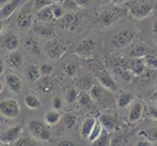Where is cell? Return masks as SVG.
I'll return each mask as SVG.
<instances>
[{
    "label": "cell",
    "instance_id": "cell-20",
    "mask_svg": "<svg viewBox=\"0 0 157 146\" xmlns=\"http://www.w3.org/2000/svg\"><path fill=\"white\" fill-rule=\"evenodd\" d=\"M25 48L29 54H31V55H33V56H38L41 51V48H40L38 41L34 38H32V37H29V38L25 40Z\"/></svg>",
    "mask_w": 157,
    "mask_h": 146
},
{
    "label": "cell",
    "instance_id": "cell-6",
    "mask_svg": "<svg viewBox=\"0 0 157 146\" xmlns=\"http://www.w3.org/2000/svg\"><path fill=\"white\" fill-rule=\"evenodd\" d=\"M67 50L66 44L58 38H53L45 44V52L51 59H58L61 58Z\"/></svg>",
    "mask_w": 157,
    "mask_h": 146
},
{
    "label": "cell",
    "instance_id": "cell-61",
    "mask_svg": "<svg viewBox=\"0 0 157 146\" xmlns=\"http://www.w3.org/2000/svg\"><path fill=\"white\" fill-rule=\"evenodd\" d=\"M1 129H2V127H1V126H0V131H1Z\"/></svg>",
    "mask_w": 157,
    "mask_h": 146
},
{
    "label": "cell",
    "instance_id": "cell-4",
    "mask_svg": "<svg viewBox=\"0 0 157 146\" xmlns=\"http://www.w3.org/2000/svg\"><path fill=\"white\" fill-rule=\"evenodd\" d=\"M29 129L31 134L35 138L39 140H44V141L50 139L51 137L50 129L47 124H44L42 121L37 120V119L30 120L29 123Z\"/></svg>",
    "mask_w": 157,
    "mask_h": 146
},
{
    "label": "cell",
    "instance_id": "cell-36",
    "mask_svg": "<svg viewBox=\"0 0 157 146\" xmlns=\"http://www.w3.org/2000/svg\"><path fill=\"white\" fill-rule=\"evenodd\" d=\"M15 146H39V144L34 139L29 138L28 137H20V139L16 142Z\"/></svg>",
    "mask_w": 157,
    "mask_h": 146
},
{
    "label": "cell",
    "instance_id": "cell-42",
    "mask_svg": "<svg viewBox=\"0 0 157 146\" xmlns=\"http://www.w3.org/2000/svg\"><path fill=\"white\" fill-rule=\"evenodd\" d=\"M39 69L41 75H44V76H50L54 71V67L49 63H43Z\"/></svg>",
    "mask_w": 157,
    "mask_h": 146
},
{
    "label": "cell",
    "instance_id": "cell-51",
    "mask_svg": "<svg viewBox=\"0 0 157 146\" xmlns=\"http://www.w3.org/2000/svg\"><path fill=\"white\" fill-rule=\"evenodd\" d=\"M129 0H111V4L112 5H119L121 3H126Z\"/></svg>",
    "mask_w": 157,
    "mask_h": 146
},
{
    "label": "cell",
    "instance_id": "cell-8",
    "mask_svg": "<svg viewBox=\"0 0 157 146\" xmlns=\"http://www.w3.org/2000/svg\"><path fill=\"white\" fill-rule=\"evenodd\" d=\"M17 25L20 30L28 31L32 26V11L29 7H24L20 10L17 17Z\"/></svg>",
    "mask_w": 157,
    "mask_h": 146
},
{
    "label": "cell",
    "instance_id": "cell-30",
    "mask_svg": "<svg viewBox=\"0 0 157 146\" xmlns=\"http://www.w3.org/2000/svg\"><path fill=\"white\" fill-rule=\"evenodd\" d=\"M59 119L61 115L57 110H50L45 114V123L47 125H55L59 121Z\"/></svg>",
    "mask_w": 157,
    "mask_h": 146
},
{
    "label": "cell",
    "instance_id": "cell-11",
    "mask_svg": "<svg viewBox=\"0 0 157 146\" xmlns=\"http://www.w3.org/2000/svg\"><path fill=\"white\" fill-rule=\"evenodd\" d=\"M23 0H11L0 10V20H7L23 6Z\"/></svg>",
    "mask_w": 157,
    "mask_h": 146
},
{
    "label": "cell",
    "instance_id": "cell-25",
    "mask_svg": "<svg viewBox=\"0 0 157 146\" xmlns=\"http://www.w3.org/2000/svg\"><path fill=\"white\" fill-rule=\"evenodd\" d=\"M36 18L38 21H43V23H47V21H51L54 19L53 11H52V5L49 7L43 8L36 12Z\"/></svg>",
    "mask_w": 157,
    "mask_h": 146
},
{
    "label": "cell",
    "instance_id": "cell-24",
    "mask_svg": "<svg viewBox=\"0 0 157 146\" xmlns=\"http://www.w3.org/2000/svg\"><path fill=\"white\" fill-rule=\"evenodd\" d=\"M78 102L81 106L87 108V109H94L95 108V101L91 97V95L86 93V92H82V93L79 94Z\"/></svg>",
    "mask_w": 157,
    "mask_h": 146
},
{
    "label": "cell",
    "instance_id": "cell-46",
    "mask_svg": "<svg viewBox=\"0 0 157 146\" xmlns=\"http://www.w3.org/2000/svg\"><path fill=\"white\" fill-rule=\"evenodd\" d=\"M63 106V101L62 99H59V97H55V99H53V107L55 110H59L61 109Z\"/></svg>",
    "mask_w": 157,
    "mask_h": 146
},
{
    "label": "cell",
    "instance_id": "cell-9",
    "mask_svg": "<svg viewBox=\"0 0 157 146\" xmlns=\"http://www.w3.org/2000/svg\"><path fill=\"white\" fill-rule=\"evenodd\" d=\"M21 132H23V127L21 125H15L10 127L7 131H5L0 136V142L3 144L16 143L20 139Z\"/></svg>",
    "mask_w": 157,
    "mask_h": 146
},
{
    "label": "cell",
    "instance_id": "cell-27",
    "mask_svg": "<svg viewBox=\"0 0 157 146\" xmlns=\"http://www.w3.org/2000/svg\"><path fill=\"white\" fill-rule=\"evenodd\" d=\"M25 76L31 82H36L40 79L41 76L40 69L35 66H29L25 69Z\"/></svg>",
    "mask_w": 157,
    "mask_h": 146
},
{
    "label": "cell",
    "instance_id": "cell-39",
    "mask_svg": "<svg viewBox=\"0 0 157 146\" xmlns=\"http://www.w3.org/2000/svg\"><path fill=\"white\" fill-rule=\"evenodd\" d=\"M77 69H78V63L76 62H71L64 66V71H66V73L68 76H74L77 72Z\"/></svg>",
    "mask_w": 157,
    "mask_h": 146
},
{
    "label": "cell",
    "instance_id": "cell-23",
    "mask_svg": "<svg viewBox=\"0 0 157 146\" xmlns=\"http://www.w3.org/2000/svg\"><path fill=\"white\" fill-rule=\"evenodd\" d=\"M134 99V94L130 91H124L119 95L117 99V105L120 108L127 107Z\"/></svg>",
    "mask_w": 157,
    "mask_h": 146
},
{
    "label": "cell",
    "instance_id": "cell-5",
    "mask_svg": "<svg viewBox=\"0 0 157 146\" xmlns=\"http://www.w3.org/2000/svg\"><path fill=\"white\" fill-rule=\"evenodd\" d=\"M135 35H136V32L133 30V28H124L113 35L110 42L114 47L122 49L131 44L135 38Z\"/></svg>",
    "mask_w": 157,
    "mask_h": 146
},
{
    "label": "cell",
    "instance_id": "cell-59",
    "mask_svg": "<svg viewBox=\"0 0 157 146\" xmlns=\"http://www.w3.org/2000/svg\"><path fill=\"white\" fill-rule=\"evenodd\" d=\"M29 1V0H23V4H25V3H28Z\"/></svg>",
    "mask_w": 157,
    "mask_h": 146
},
{
    "label": "cell",
    "instance_id": "cell-2",
    "mask_svg": "<svg viewBox=\"0 0 157 146\" xmlns=\"http://www.w3.org/2000/svg\"><path fill=\"white\" fill-rule=\"evenodd\" d=\"M128 12L134 18L143 20L152 13L154 5L148 0H129L125 3Z\"/></svg>",
    "mask_w": 157,
    "mask_h": 146
},
{
    "label": "cell",
    "instance_id": "cell-32",
    "mask_svg": "<svg viewBox=\"0 0 157 146\" xmlns=\"http://www.w3.org/2000/svg\"><path fill=\"white\" fill-rule=\"evenodd\" d=\"M102 128H104V127L101 126V122L99 120H97L95 126H94V128H93V129H92V132H91L90 136H89V138H88L90 143L93 142L94 140H96L102 133Z\"/></svg>",
    "mask_w": 157,
    "mask_h": 146
},
{
    "label": "cell",
    "instance_id": "cell-44",
    "mask_svg": "<svg viewBox=\"0 0 157 146\" xmlns=\"http://www.w3.org/2000/svg\"><path fill=\"white\" fill-rule=\"evenodd\" d=\"M63 7L68 10H75L78 8L77 4L74 2V0H64L63 3Z\"/></svg>",
    "mask_w": 157,
    "mask_h": 146
},
{
    "label": "cell",
    "instance_id": "cell-19",
    "mask_svg": "<svg viewBox=\"0 0 157 146\" xmlns=\"http://www.w3.org/2000/svg\"><path fill=\"white\" fill-rule=\"evenodd\" d=\"M33 31L40 37H54L56 34L55 30L51 25L43 24H35L33 25Z\"/></svg>",
    "mask_w": 157,
    "mask_h": 146
},
{
    "label": "cell",
    "instance_id": "cell-13",
    "mask_svg": "<svg viewBox=\"0 0 157 146\" xmlns=\"http://www.w3.org/2000/svg\"><path fill=\"white\" fill-rule=\"evenodd\" d=\"M128 69L136 76H142L144 72V62L143 58H133L128 62Z\"/></svg>",
    "mask_w": 157,
    "mask_h": 146
},
{
    "label": "cell",
    "instance_id": "cell-14",
    "mask_svg": "<svg viewBox=\"0 0 157 146\" xmlns=\"http://www.w3.org/2000/svg\"><path fill=\"white\" fill-rule=\"evenodd\" d=\"M89 95H91V97L93 99L94 101L98 102V103H101L105 104L106 99L105 96H107V94L105 92V89L101 85H94L93 88H92L89 91Z\"/></svg>",
    "mask_w": 157,
    "mask_h": 146
},
{
    "label": "cell",
    "instance_id": "cell-52",
    "mask_svg": "<svg viewBox=\"0 0 157 146\" xmlns=\"http://www.w3.org/2000/svg\"><path fill=\"white\" fill-rule=\"evenodd\" d=\"M5 20H0V34L2 33V31L4 30V28H5Z\"/></svg>",
    "mask_w": 157,
    "mask_h": 146
},
{
    "label": "cell",
    "instance_id": "cell-43",
    "mask_svg": "<svg viewBox=\"0 0 157 146\" xmlns=\"http://www.w3.org/2000/svg\"><path fill=\"white\" fill-rule=\"evenodd\" d=\"M140 134H144V136L148 138L153 140V141H156L157 140V129H148L147 132H142L140 133Z\"/></svg>",
    "mask_w": 157,
    "mask_h": 146
},
{
    "label": "cell",
    "instance_id": "cell-58",
    "mask_svg": "<svg viewBox=\"0 0 157 146\" xmlns=\"http://www.w3.org/2000/svg\"><path fill=\"white\" fill-rule=\"evenodd\" d=\"M151 146H157V140H156V141H153L152 145H151Z\"/></svg>",
    "mask_w": 157,
    "mask_h": 146
},
{
    "label": "cell",
    "instance_id": "cell-21",
    "mask_svg": "<svg viewBox=\"0 0 157 146\" xmlns=\"http://www.w3.org/2000/svg\"><path fill=\"white\" fill-rule=\"evenodd\" d=\"M99 121L101 122V126L108 131H114L117 128L116 120L108 114H101L99 118Z\"/></svg>",
    "mask_w": 157,
    "mask_h": 146
},
{
    "label": "cell",
    "instance_id": "cell-54",
    "mask_svg": "<svg viewBox=\"0 0 157 146\" xmlns=\"http://www.w3.org/2000/svg\"><path fill=\"white\" fill-rule=\"evenodd\" d=\"M11 1V0H0V5H1V6L3 7L4 5H6L7 3H9Z\"/></svg>",
    "mask_w": 157,
    "mask_h": 146
},
{
    "label": "cell",
    "instance_id": "cell-56",
    "mask_svg": "<svg viewBox=\"0 0 157 146\" xmlns=\"http://www.w3.org/2000/svg\"><path fill=\"white\" fill-rule=\"evenodd\" d=\"M152 96L154 97L155 99H157V87L155 88V90L153 91V93H152Z\"/></svg>",
    "mask_w": 157,
    "mask_h": 146
},
{
    "label": "cell",
    "instance_id": "cell-41",
    "mask_svg": "<svg viewBox=\"0 0 157 146\" xmlns=\"http://www.w3.org/2000/svg\"><path fill=\"white\" fill-rule=\"evenodd\" d=\"M53 87V84L49 79H43L41 81V84L39 85V89L42 91V93H48Z\"/></svg>",
    "mask_w": 157,
    "mask_h": 146
},
{
    "label": "cell",
    "instance_id": "cell-3",
    "mask_svg": "<svg viewBox=\"0 0 157 146\" xmlns=\"http://www.w3.org/2000/svg\"><path fill=\"white\" fill-rule=\"evenodd\" d=\"M21 106L17 99H5L0 101V114L6 119L17 118L20 115Z\"/></svg>",
    "mask_w": 157,
    "mask_h": 146
},
{
    "label": "cell",
    "instance_id": "cell-31",
    "mask_svg": "<svg viewBox=\"0 0 157 146\" xmlns=\"http://www.w3.org/2000/svg\"><path fill=\"white\" fill-rule=\"evenodd\" d=\"M110 145V138L106 133H102L101 136L90 143V146H109Z\"/></svg>",
    "mask_w": 157,
    "mask_h": 146
},
{
    "label": "cell",
    "instance_id": "cell-34",
    "mask_svg": "<svg viewBox=\"0 0 157 146\" xmlns=\"http://www.w3.org/2000/svg\"><path fill=\"white\" fill-rule=\"evenodd\" d=\"M63 122H64V126L67 127V129H71L76 126L77 117L74 114H72V113H66L63 116Z\"/></svg>",
    "mask_w": 157,
    "mask_h": 146
},
{
    "label": "cell",
    "instance_id": "cell-50",
    "mask_svg": "<svg viewBox=\"0 0 157 146\" xmlns=\"http://www.w3.org/2000/svg\"><path fill=\"white\" fill-rule=\"evenodd\" d=\"M4 71H5V64L1 59V58H0V75H2Z\"/></svg>",
    "mask_w": 157,
    "mask_h": 146
},
{
    "label": "cell",
    "instance_id": "cell-45",
    "mask_svg": "<svg viewBox=\"0 0 157 146\" xmlns=\"http://www.w3.org/2000/svg\"><path fill=\"white\" fill-rule=\"evenodd\" d=\"M147 114L150 118H152L153 120L157 121V107L155 106H148L147 108Z\"/></svg>",
    "mask_w": 157,
    "mask_h": 146
},
{
    "label": "cell",
    "instance_id": "cell-15",
    "mask_svg": "<svg viewBox=\"0 0 157 146\" xmlns=\"http://www.w3.org/2000/svg\"><path fill=\"white\" fill-rule=\"evenodd\" d=\"M99 82L100 85L102 86L105 89L110 91V92H116L118 87H117V84L115 83V81L112 79V77L109 76V74L106 73V72H101L98 76Z\"/></svg>",
    "mask_w": 157,
    "mask_h": 146
},
{
    "label": "cell",
    "instance_id": "cell-49",
    "mask_svg": "<svg viewBox=\"0 0 157 146\" xmlns=\"http://www.w3.org/2000/svg\"><path fill=\"white\" fill-rule=\"evenodd\" d=\"M57 146H76V144L73 143L72 141H68V140H63Z\"/></svg>",
    "mask_w": 157,
    "mask_h": 146
},
{
    "label": "cell",
    "instance_id": "cell-17",
    "mask_svg": "<svg viewBox=\"0 0 157 146\" xmlns=\"http://www.w3.org/2000/svg\"><path fill=\"white\" fill-rule=\"evenodd\" d=\"M20 46V38L17 34L9 33L4 37L3 39V47L8 52H15Z\"/></svg>",
    "mask_w": 157,
    "mask_h": 146
},
{
    "label": "cell",
    "instance_id": "cell-18",
    "mask_svg": "<svg viewBox=\"0 0 157 146\" xmlns=\"http://www.w3.org/2000/svg\"><path fill=\"white\" fill-rule=\"evenodd\" d=\"M97 122V119L94 117H87L83 121L82 125H81V129H80V136L83 138L87 139L89 138V136L93 129L95 124Z\"/></svg>",
    "mask_w": 157,
    "mask_h": 146
},
{
    "label": "cell",
    "instance_id": "cell-55",
    "mask_svg": "<svg viewBox=\"0 0 157 146\" xmlns=\"http://www.w3.org/2000/svg\"><path fill=\"white\" fill-rule=\"evenodd\" d=\"M52 1H53V3H56V4H63V1H64V0H52Z\"/></svg>",
    "mask_w": 157,
    "mask_h": 146
},
{
    "label": "cell",
    "instance_id": "cell-40",
    "mask_svg": "<svg viewBox=\"0 0 157 146\" xmlns=\"http://www.w3.org/2000/svg\"><path fill=\"white\" fill-rule=\"evenodd\" d=\"M78 96H79V94L78 92L75 90V89H69L68 92L67 93V101L68 103H74L75 101L78 100Z\"/></svg>",
    "mask_w": 157,
    "mask_h": 146
},
{
    "label": "cell",
    "instance_id": "cell-57",
    "mask_svg": "<svg viewBox=\"0 0 157 146\" xmlns=\"http://www.w3.org/2000/svg\"><path fill=\"white\" fill-rule=\"evenodd\" d=\"M2 92H3V83L0 81V94H1Z\"/></svg>",
    "mask_w": 157,
    "mask_h": 146
},
{
    "label": "cell",
    "instance_id": "cell-60",
    "mask_svg": "<svg viewBox=\"0 0 157 146\" xmlns=\"http://www.w3.org/2000/svg\"><path fill=\"white\" fill-rule=\"evenodd\" d=\"M1 8H2V6H1V5H0V10H1Z\"/></svg>",
    "mask_w": 157,
    "mask_h": 146
},
{
    "label": "cell",
    "instance_id": "cell-16",
    "mask_svg": "<svg viewBox=\"0 0 157 146\" xmlns=\"http://www.w3.org/2000/svg\"><path fill=\"white\" fill-rule=\"evenodd\" d=\"M23 62H24V57H23V55H21V53H19L17 51L12 52L7 57L6 63H7L8 67L11 70H17V69H19L21 66Z\"/></svg>",
    "mask_w": 157,
    "mask_h": 146
},
{
    "label": "cell",
    "instance_id": "cell-37",
    "mask_svg": "<svg viewBox=\"0 0 157 146\" xmlns=\"http://www.w3.org/2000/svg\"><path fill=\"white\" fill-rule=\"evenodd\" d=\"M52 11H53V16L54 19H63L64 17V8L63 5L59 4H53L52 5Z\"/></svg>",
    "mask_w": 157,
    "mask_h": 146
},
{
    "label": "cell",
    "instance_id": "cell-28",
    "mask_svg": "<svg viewBox=\"0 0 157 146\" xmlns=\"http://www.w3.org/2000/svg\"><path fill=\"white\" fill-rule=\"evenodd\" d=\"M113 73H114L115 75H117V76H119L121 79L127 81V82H130L132 79V75H134L130 70L123 66H115L114 68H113Z\"/></svg>",
    "mask_w": 157,
    "mask_h": 146
},
{
    "label": "cell",
    "instance_id": "cell-12",
    "mask_svg": "<svg viewBox=\"0 0 157 146\" xmlns=\"http://www.w3.org/2000/svg\"><path fill=\"white\" fill-rule=\"evenodd\" d=\"M6 84L9 90L15 95H20L23 90V81L16 74H8L6 76Z\"/></svg>",
    "mask_w": 157,
    "mask_h": 146
},
{
    "label": "cell",
    "instance_id": "cell-7",
    "mask_svg": "<svg viewBox=\"0 0 157 146\" xmlns=\"http://www.w3.org/2000/svg\"><path fill=\"white\" fill-rule=\"evenodd\" d=\"M96 48H97L96 41L88 37V38H85L80 42V44L76 48V50H75V54L81 58H88L93 57L96 51Z\"/></svg>",
    "mask_w": 157,
    "mask_h": 146
},
{
    "label": "cell",
    "instance_id": "cell-29",
    "mask_svg": "<svg viewBox=\"0 0 157 146\" xmlns=\"http://www.w3.org/2000/svg\"><path fill=\"white\" fill-rule=\"evenodd\" d=\"M94 85H95L94 80L91 76H89V75H85V76L81 77L78 81V87L84 92L90 91L92 88H93Z\"/></svg>",
    "mask_w": 157,
    "mask_h": 146
},
{
    "label": "cell",
    "instance_id": "cell-22",
    "mask_svg": "<svg viewBox=\"0 0 157 146\" xmlns=\"http://www.w3.org/2000/svg\"><path fill=\"white\" fill-rule=\"evenodd\" d=\"M144 105L142 102H136L132 106L131 110L129 112V120L131 122H137L143 115Z\"/></svg>",
    "mask_w": 157,
    "mask_h": 146
},
{
    "label": "cell",
    "instance_id": "cell-26",
    "mask_svg": "<svg viewBox=\"0 0 157 146\" xmlns=\"http://www.w3.org/2000/svg\"><path fill=\"white\" fill-rule=\"evenodd\" d=\"M25 104L29 109L36 110V109H38V108H40L41 102L36 95L29 94L25 96Z\"/></svg>",
    "mask_w": 157,
    "mask_h": 146
},
{
    "label": "cell",
    "instance_id": "cell-10",
    "mask_svg": "<svg viewBox=\"0 0 157 146\" xmlns=\"http://www.w3.org/2000/svg\"><path fill=\"white\" fill-rule=\"evenodd\" d=\"M79 24V16L73 12L64 15V17L61 19V23H59L62 28L66 32H67V33L74 32L78 28Z\"/></svg>",
    "mask_w": 157,
    "mask_h": 146
},
{
    "label": "cell",
    "instance_id": "cell-38",
    "mask_svg": "<svg viewBox=\"0 0 157 146\" xmlns=\"http://www.w3.org/2000/svg\"><path fill=\"white\" fill-rule=\"evenodd\" d=\"M53 5V1L52 0H34L33 3V10L35 12H38L39 10L49 7Z\"/></svg>",
    "mask_w": 157,
    "mask_h": 146
},
{
    "label": "cell",
    "instance_id": "cell-35",
    "mask_svg": "<svg viewBox=\"0 0 157 146\" xmlns=\"http://www.w3.org/2000/svg\"><path fill=\"white\" fill-rule=\"evenodd\" d=\"M147 48L144 45H137L135 46L131 51V56L133 58H143L145 55H147Z\"/></svg>",
    "mask_w": 157,
    "mask_h": 146
},
{
    "label": "cell",
    "instance_id": "cell-1",
    "mask_svg": "<svg viewBox=\"0 0 157 146\" xmlns=\"http://www.w3.org/2000/svg\"><path fill=\"white\" fill-rule=\"evenodd\" d=\"M128 9L119 5L100 7L96 11V20L101 28H108L116 21L127 17Z\"/></svg>",
    "mask_w": 157,
    "mask_h": 146
},
{
    "label": "cell",
    "instance_id": "cell-48",
    "mask_svg": "<svg viewBox=\"0 0 157 146\" xmlns=\"http://www.w3.org/2000/svg\"><path fill=\"white\" fill-rule=\"evenodd\" d=\"M89 1L90 0H74L78 7H86L89 4Z\"/></svg>",
    "mask_w": 157,
    "mask_h": 146
},
{
    "label": "cell",
    "instance_id": "cell-33",
    "mask_svg": "<svg viewBox=\"0 0 157 146\" xmlns=\"http://www.w3.org/2000/svg\"><path fill=\"white\" fill-rule=\"evenodd\" d=\"M144 66L150 69H157V57L153 54H147L143 57Z\"/></svg>",
    "mask_w": 157,
    "mask_h": 146
},
{
    "label": "cell",
    "instance_id": "cell-47",
    "mask_svg": "<svg viewBox=\"0 0 157 146\" xmlns=\"http://www.w3.org/2000/svg\"><path fill=\"white\" fill-rule=\"evenodd\" d=\"M151 145H152V143L148 139H139L135 143V146H151Z\"/></svg>",
    "mask_w": 157,
    "mask_h": 146
},
{
    "label": "cell",
    "instance_id": "cell-53",
    "mask_svg": "<svg viewBox=\"0 0 157 146\" xmlns=\"http://www.w3.org/2000/svg\"><path fill=\"white\" fill-rule=\"evenodd\" d=\"M152 32L157 36V20L154 21L153 24H152Z\"/></svg>",
    "mask_w": 157,
    "mask_h": 146
}]
</instances>
